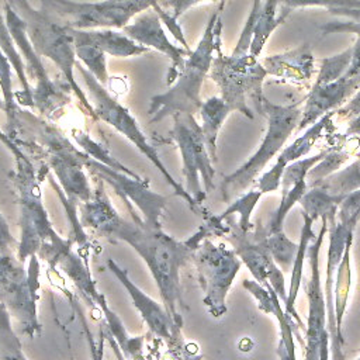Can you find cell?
Returning a JSON list of instances; mask_svg holds the SVG:
<instances>
[{
	"label": "cell",
	"instance_id": "cell-1",
	"mask_svg": "<svg viewBox=\"0 0 360 360\" xmlns=\"http://www.w3.org/2000/svg\"><path fill=\"white\" fill-rule=\"evenodd\" d=\"M79 218L83 228L97 235L128 243L149 269L160 300L174 319L183 326L181 309L186 308L181 294L180 271L190 262L193 252L210 236H224L225 222L215 215H207L205 222L186 240H177L162 228L146 225L142 218L122 217L112 205L101 180H96L93 195L79 205Z\"/></svg>",
	"mask_w": 360,
	"mask_h": 360
},
{
	"label": "cell",
	"instance_id": "cell-2",
	"mask_svg": "<svg viewBox=\"0 0 360 360\" xmlns=\"http://www.w3.org/2000/svg\"><path fill=\"white\" fill-rule=\"evenodd\" d=\"M15 169L13 181L18 194L20 208V239L15 256L21 262H27L37 255L48 262L53 269L58 260L70 249H73V238H62L53 228L52 221L42 201L41 180L42 176L31 162L30 156L17 146L11 150Z\"/></svg>",
	"mask_w": 360,
	"mask_h": 360
},
{
	"label": "cell",
	"instance_id": "cell-3",
	"mask_svg": "<svg viewBox=\"0 0 360 360\" xmlns=\"http://www.w3.org/2000/svg\"><path fill=\"white\" fill-rule=\"evenodd\" d=\"M222 6L224 1L210 17L197 48L191 51L183 69L176 75V82L169 87V90L150 97L148 108L150 122H159L179 112L194 115L200 111L202 104L200 97L201 87L210 73L217 46L221 44Z\"/></svg>",
	"mask_w": 360,
	"mask_h": 360
},
{
	"label": "cell",
	"instance_id": "cell-4",
	"mask_svg": "<svg viewBox=\"0 0 360 360\" xmlns=\"http://www.w3.org/2000/svg\"><path fill=\"white\" fill-rule=\"evenodd\" d=\"M20 128L28 127L45 149L46 166L62 188L65 198L79 207L91 198L94 188L86 176L87 155L52 124L30 111H20Z\"/></svg>",
	"mask_w": 360,
	"mask_h": 360
},
{
	"label": "cell",
	"instance_id": "cell-5",
	"mask_svg": "<svg viewBox=\"0 0 360 360\" xmlns=\"http://www.w3.org/2000/svg\"><path fill=\"white\" fill-rule=\"evenodd\" d=\"M76 68L86 84L89 94H90V101L94 107L97 120L107 122L111 128H114L124 138H127L160 172V174L165 177V180L169 183V186L174 190V194L177 197H180L181 200H184L187 202V205L191 208V211H194L195 214H200L205 218L208 215V214H205V210L202 207H200L195 202V200L188 194L186 187L181 183H179L177 180H174V177L167 172V169L163 165L162 159L159 158L156 149L149 143L148 138L142 132L141 127L138 125V122H136L135 117L131 114V111L127 107H124L117 98H114L107 91L105 86H103L89 70H86V68L80 62H76Z\"/></svg>",
	"mask_w": 360,
	"mask_h": 360
},
{
	"label": "cell",
	"instance_id": "cell-6",
	"mask_svg": "<svg viewBox=\"0 0 360 360\" xmlns=\"http://www.w3.org/2000/svg\"><path fill=\"white\" fill-rule=\"evenodd\" d=\"M208 76L218 86L221 98L232 111H239L249 120H253L250 103L256 112L264 115L263 82L267 72L257 58L250 53L224 55L219 44Z\"/></svg>",
	"mask_w": 360,
	"mask_h": 360
},
{
	"label": "cell",
	"instance_id": "cell-7",
	"mask_svg": "<svg viewBox=\"0 0 360 360\" xmlns=\"http://www.w3.org/2000/svg\"><path fill=\"white\" fill-rule=\"evenodd\" d=\"M39 257L21 262L15 255H0V304L8 311L20 332L30 339L41 335L38 318Z\"/></svg>",
	"mask_w": 360,
	"mask_h": 360
},
{
	"label": "cell",
	"instance_id": "cell-8",
	"mask_svg": "<svg viewBox=\"0 0 360 360\" xmlns=\"http://www.w3.org/2000/svg\"><path fill=\"white\" fill-rule=\"evenodd\" d=\"M300 104L301 101L288 105H277L264 100L263 108L267 117V131L257 150L239 169L224 177L221 193L225 201H229L250 186L264 170L267 163L284 149L285 141L298 128L302 114Z\"/></svg>",
	"mask_w": 360,
	"mask_h": 360
},
{
	"label": "cell",
	"instance_id": "cell-9",
	"mask_svg": "<svg viewBox=\"0 0 360 360\" xmlns=\"http://www.w3.org/2000/svg\"><path fill=\"white\" fill-rule=\"evenodd\" d=\"M159 0H39V10L56 22L77 30H122L136 15L153 8Z\"/></svg>",
	"mask_w": 360,
	"mask_h": 360
},
{
	"label": "cell",
	"instance_id": "cell-10",
	"mask_svg": "<svg viewBox=\"0 0 360 360\" xmlns=\"http://www.w3.org/2000/svg\"><path fill=\"white\" fill-rule=\"evenodd\" d=\"M0 7L3 10L7 28L25 62L28 76H31L35 82L32 87L34 107L42 117L48 120L58 118L66 104H69L72 100V89L69 86L62 87L59 82L51 79L46 68L41 60V55L35 51L27 34L25 21L6 1L0 0Z\"/></svg>",
	"mask_w": 360,
	"mask_h": 360
},
{
	"label": "cell",
	"instance_id": "cell-11",
	"mask_svg": "<svg viewBox=\"0 0 360 360\" xmlns=\"http://www.w3.org/2000/svg\"><path fill=\"white\" fill-rule=\"evenodd\" d=\"M190 262L197 271V280L204 292L202 304L210 315L221 318L226 314V295L240 270L242 262L233 249L224 243L204 239L193 252Z\"/></svg>",
	"mask_w": 360,
	"mask_h": 360
},
{
	"label": "cell",
	"instance_id": "cell-12",
	"mask_svg": "<svg viewBox=\"0 0 360 360\" xmlns=\"http://www.w3.org/2000/svg\"><path fill=\"white\" fill-rule=\"evenodd\" d=\"M170 138L177 145L181 158V173L186 190L202 207L207 194L214 187V162L208 153L201 125L193 114H174Z\"/></svg>",
	"mask_w": 360,
	"mask_h": 360
},
{
	"label": "cell",
	"instance_id": "cell-13",
	"mask_svg": "<svg viewBox=\"0 0 360 360\" xmlns=\"http://www.w3.org/2000/svg\"><path fill=\"white\" fill-rule=\"evenodd\" d=\"M222 221H225L228 228L224 238L232 245L236 256L248 266L255 280L263 287L270 284L284 304L287 300L285 281L281 269L274 262L269 249L266 226L257 219L252 229L243 231L233 215H229Z\"/></svg>",
	"mask_w": 360,
	"mask_h": 360
},
{
	"label": "cell",
	"instance_id": "cell-14",
	"mask_svg": "<svg viewBox=\"0 0 360 360\" xmlns=\"http://www.w3.org/2000/svg\"><path fill=\"white\" fill-rule=\"evenodd\" d=\"M25 25H27V34L35 51L41 56H45L53 62V65L60 70L66 83L70 86L72 93L76 96L84 112L90 118L98 121L90 98L86 96L84 90L77 84L75 79L76 53H75L73 39L68 28L53 21L52 18L45 15L42 11Z\"/></svg>",
	"mask_w": 360,
	"mask_h": 360
},
{
	"label": "cell",
	"instance_id": "cell-15",
	"mask_svg": "<svg viewBox=\"0 0 360 360\" xmlns=\"http://www.w3.org/2000/svg\"><path fill=\"white\" fill-rule=\"evenodd\" d=\"M321 231L308 246L307 257L309 262V280L305 284L308 298V316L304 329V357L305 360H329L330 336L328 330L326 304L321 281L319 253L323 236L328 231V221L322 218Z\"/></svg>",
	"mask_w": 360,
	"mask_h": 360
},
{
	"label": "cell",
	"instance_id": "cell-16",
	"mask_svg": "<svg viewBox=\"0 0 360 360\" xmlns=\"http://www.w3.org/2000/svg\"><path fill=\"white\" fill-rule=\"evenodd\" d=\"M86 170L96 179L108 184L125 204L129 217L153 228H162V214L167 198L149 187V181L120 170H114L91 158L86 160Z\"/></svg>",
	"mask_w": 360,
	"mask_h": 360
},
{
	"label": "cell",
	"instance_id": "cell-17",
	"mask_svg": "<svg viewBox=\"0 0 360 360\" xmlns=\"http://www.w3.org/2000/svg\"><path fill=\"white\" fill-rule=\"evenodd\" d=\"M338 215L329 217L328 221V232H329V246L326 255V280H325V304H326V319H328V330L330 336V352L332 360H345L343 354V335L338 329L335 307H333V290H335V277L338 271V266L342 260L346 243L350 236H353V231L356 224L353 222H342L338 221Z\"/></svg>",
	"mask_w": 360,
	"mask_h": 360
},
{
	"label": "cell",
	"instance_id": "cell-18",
	"mask_svg": "<svg viewBox=\"0 0 360 360\" xmlns=\"http://www.w3.org/2000/svg\"><path fill=\"white\" fill-rule=\"evenodd\" d=\"M122 31L139 45H143L148 49H155L170 59L172 68L169 72L167 83L172 84L173 79H176V75L183 69L186 59L191 53V51L183 46H177L169 39L165 31V25L158 13L150 8L136 15L134 21L122 28Z\"/></svg>",
	"mask_w": 360,
	"mask_h": 360
},
{
	"label": "cell",
	"instance_id": "cell-19",
	"mask_svg": "<svg viewBox=\"0 0 360 360\" xmlns=\"http://www.w3.org/2000/svg\"><path fill=\"white\" fill-rule=\"evenodd\" d=\"M107 267L111 271V274L120 281V284L125 288L128 295L131 297V301L139 315L142 316L143 322L149 328V332L153 333L156 338L162 339L165 343H167L173 335L177 330H183V326L177 325L174 319L170 316L165 305L155 301L152 297H149L145 291H142L129 277L128 271L122 267H120L112 259L107 260Z\"/></svg>",
	"mask_w": 360,
	"mask_h": 360
},
{
	"label": "cell",
	"instance_id": "cell-20",
	"mask_svg": "<svg viewBox=\"0 0 360 360\" xmlns=\"http://www.w3.org/2000/svg\"><path fill=\"white\" fill-rule=\"evenodd\" d=\"M360 87L359 76H343L332 83L312 86L305 97V104L302 108L301 120L298 124V131L308 128L316 122L321 117L336 111L342 107L349 97H352Z\"/></svg>",
	"mask_w": 360,
	"mask_h": 360
},
{
	"label": "cell",
	"instance_id": "cell-21",
	"mask_svg": "<svg viewBox=\"0 0 360 360\" xmlns=\"http://www.w3.org/2000/svg\"><path fill=\"white\" fill-rule=\"evenodd\" d=\"M243 287L256 298L257 305L262 311L273 314L278 322L280 329V343H278V359L280 360H297L295 357V345H294V335L304 346L302 336L300 330L302 329L291 316H288L284 311V307L280 305V298L269 284L263 287L256 280H243ZM304 330V329H302Z\"/></svg>",
	"mask_w": 360,
	"mask_h": 360
},
{
	"label": "cell",
	"instance_id": "cell-22",
	"mask_svg": "<svg viewBox=\"0 0 360 360\" xmlns=\"http://www.w3.org/2000/svg\"><path fill=\"white\" fill-rule=\"evenodd\" d=\"M335 111L333 112H329L323 117H321L316 122H314L312 125H309L305 132L302 135H300L291 145L285 146L280 155L277 156L274 165L266 170L257 180L256 183V188L262 193V194H266V193H271V191H276L280 184H281V177H283V173L285 170V167L291 163V162H295L301 158H304L311 149L312 146L315 145V142L321 138L323 129L330 124V118L333 117Z\"/></svg>",
	"mask_w": 360,
	"mask_h": 360
},
{
	"label": "cell",
	"instance_id": "cell-23",
	"mask_svg": "<svg viewBox=\"0 0 360 360\" xmlns=\"http://www.w3.org/2000/svg\"><path fill=\"white\" fill-rule=\"evenodd\" d=\"M314 53L309 44H302L291 51L269 55L262 65L267 75L290 83H307L315 73Z\"/></svg>",
	"mask_w": 360,
	"mask_h": 360
},
{
	"label": "cell",
	"instance_id": "cell-24",
	"mask_svg": "<svg viewBox=\"0 0 360 360\" xmlns=\"http://www.w3.org/2000/svg\"><path fill=\"white\" fill-rule=\"evenodd\" d=\"M77 31L84 39L98 46L105 55H111L114 58H132L150 51L146 46L135 42L124 31L121 32L120 30L96 28V30H77Z\"/></svg>",
	"mask_w": 360,
	"mask_h": 360
},
{
	"label": "cell",
	"instance_id": "cell-25",
	"mask_svg": "<svg viewBox=\"0 0 360 360\" xmlns=\"http://www.w3.org/2000/svg\"><path fill=\"white\" fill-rule=\"evenodd\" d=\"M302 229H301V238H300V243L295 252V257L292 262V274H291V283H290V288L287 291V300L284 302V311L288 316H291L302 329H305V325L302 323V321L300 319L297 311H295V300L298 295V290L301 287V281H302V270H304V259L307 256V250L309 243L315 239V233L312 231V224L315 222L311 217H308L307 214L302 212Z\"/></svg>",
	"mask_w": 360,
	"mask_h": 360
},
{
	"label": "cell",
	"instance_id": "cell-26",
	"mask_svg": "<svg viewBox=\"0 0 360 360\" xmlns=\"http://www.w3.org/2000/svg\"><path fill=\"white\" fill-rule=\"evenodd\" d=\"M201 131L212 162H217V139L218 134L225 122L226 117L232 112L231 107L221 98V96H212L202 101L200 107Z\"/></svg>",
	"mask_w": 360,
	"mask_h": 360
},
{
	"label": "cell",
	"instance_id": "cell-27",
	"mask_svg": "<svg viewBox=\"0 0 360 360\" xmlns=\"http://www.w3.org/2000/svg\"><path fill=\"white\" fill-rule=\"evenodd\" d=\"M0 48L4 52V55L7 56V59L10 60L13 70L17 75V79L21 84V93L17 94V103L22 104L25 107H34L32 86L28 79V70H27L25 62L20 53V49L15 45V42L7 28L1 7H0Z\"/></svg>",
	"mask_w": 360,
	"mask_h": 360
},
{
	"label": "cell",
	"instance_id": "cell-28",
	"mask_svg": "<svg viewBox=\"0 0 360 360\" xmlns=\"http://www.w3.org/2000/svg\"><path fill=\"white\" fill-rule=\"evenodd\" d=\"M66 28L73 39L76 58L80 60L82 65H84L86 70H89L103 86H105V83L110 79L105 53L98 46L84 39L76 28H70V27H66Z\"/></svg>",
	"mask_w": 360,
	"mask_h": 360
},
{
	"label": "cell",
	"instance_id": "cell-29",
	"mask_svg": "<svg viewBox=\"0 0 360 360\" xmlns=\"http://www.w3.org/2000/svg\"><path fill=\"white\" fill-rule=\"evenodd\" d=\"M309 187H318L340 200L346 194L359 190L360 188V155L347 167L342 170H336L335 173L311 184Z\"/></svg>",
	"mask_w": 360,
	"mask_h": 360
},
{
	"label": "cell",
	"instance_id": "cell-30",
	"mask_svg": "<svg viewBox=\"0 0 360 360\" xmlns=\"http://www.w3.org/2000/svg\"><path fill=\"white\" fill-rule=\"evenodd\" d=\"M13 66L4 52L0 48V91L6 104V132L13 138V135L20 129V107L17 103V93L13 89Z\"/></svg>",
	"mask_w": 360,
	"mask_h": 360
},
{
	"label": "cell",
	"instance_id": "cell-31",
	"mask_svg": "<svg viewBox=\"0 0 360 360\" xmlns=\"http://www.w3.org/2000/svg\"><path fill=\"white\" fill-rule=\"evenodd\" d=\"M280 4V0H266L262 4L259 17H257V22L255 27V32H253V39L250 44V49L249 53L255 58H257L262 51L263 46L266 45L269 37L273 34V31L285 21V17L288 14V11H285L281 17H276L277 13V7Z\"/></svg>",
	"mask_w": 360,
	"mask_h": 360
},
{
	"label": "cell",
	"instance_id": "cell-32",
	"mask_svg": "<svg viewBox=\"0 0 360 360\" xmlns=\"http://www.w3.org/2000/svg\"><path fill=\"white\" fill-rule=\"evenodd\" d=\"M352 243L353 236L349 238L342 260L338 266L336 277H335V290H333V307H335V316L338 329L342 332V322L345 316V311L347 307L349 291L352 284V269H350V253H352Z\"/></svg>",
	"mask_w": 360,
	"mask_h": 360
},
{
	"label": "cell",
	"instance_id": "cell-33",
	"mask_svg": "<svg viewBox=\"0 0 360 360\" xmlns=\"http://www.w3.org/2000/svg\"><path fill=\"white\" fill-rule=\"evenodd\" d=\"M340 201V198H336L318 187H309L300 204L302 207V212L316 221L319 218L328 219L329 217L338 215Z\"/></svg>",
	"mask_w": 360,
	"mask_h": 360
},
{
	"label": "cell",
	"instance_id": "cell-34",
	"mask_svg": "<svg viewBox=\"0 0 360 360\" xmlns=\"http://www.w3.org/2000/svg\"><path fill=\"white\" fill-rule=\"evenodd\" d=\"M72 138L75 139V142L77 143V146L91 159L114 169V170H120L124 172L127 174L139 177L135 172H132L131 169H128L127 166H124L120 160H117L115 158L111 156V153L108 152V149L105 146H103L100 142H97L96 139H93L87 132L80 131V129H73L72 131Z\"/></svg>",
	"mask_w": 360,
	"mask_h": 360
},
{
	"label": "cell",
	"instance_id": "cell-35",
	"mask_svg": "<svg viewBox=\"0 0 360 360\" xmlns=\"http://www.w3.org/2000/svg\"><path fill=\"white\" fill-rule=\"evenodd\" d=\"M0 360H28L8 311L0 304Z\"/></svg>",
	"mask_w": 360,
	"mask_h": 360
},
{
	"label": "cell",
	"instance_id": "cell-36",
	"mask_svg": "<svg viewBox=\"0 0 360 360\" xmlns=\"http://www.w3.org/2000/svg\"><path fill=\"white\" fill-rule=\"evenodd\" d=\"M263 194L255 188V190H250V191H246L243 193L242 195H239L235 201H232L228 208L219 214V215H215L218 221H222L224 218L229 217V215H235V214H239V219H238V224L239 226L243 229V231H249L253 228V224L250 221V217H252V212L256 207V204L259 202L260 197Z\"/></svg>",
	"mask_w": 360,
	"mask_h": 360
},
{
	"label": "cell",
	"instance_id": "cell-37",
	"mask_svg": "<svg viewBox=\"0 0 360 360\" xmlns=\"http://www.w3.org/2000/svg\"><path fill=\"white\" fill-rule=\"evenodd\" d=\"M350 62H352V48H347L338 55L323 58L321 60V66L315 79V86L332 83L343 77L349 69Z\"/></svg>",
	"mask_w": 360,
	"mask_h": 360
},
{
	"label": "cell",
	"instance_id": "cell-38",
	"mask_svg": "<svg viewBox=\"0 0 360 360\" xmlns=\"http://www.w3.org/2000/svg\"><path fill=\"white\" fill-rule=\"evenodd\" d=\"M333 15H340L343 20H333L329 22H325L319 30L323 35L326 34H340V32H349L360 35V8H333L329 10Z\"/></svg>",
	"mask_w": 360,
	"mask_h": 360
},
{
	"label": "cell",
	"instance_id": "cell-39",
	"mask_svg": "<svg viewBox=\"0 0 360 360\" xmlns=\"http://www.w3.org/2000/svg\"><path fill=\"white\" fill-rule=\"evenodd\" d=\"M267 242H269V249L271 252L274 262L278 264L280 269L287 271L290 266H292L298 245L292 243L284 235V232L276 233V235H267Z\"/></svg>",
	"mask_w": 360,
	"mask_h": 360
},
{
	"label": "cell",
	"instance_id": "cell-40",
	"mask_svg": "<svg viewBox=\"0 0 360 360\" xmlns=\"http://www.w3.org/2000/svg\"><path fill=\"white\" fill-rule=\"evenodd\" d=\"M166 346L169 360H202L198 346L193 342H187L183 336V330H177Z\"/></svg>",
	"mask_w": 360,
	"mask_h": 360
},
{
	"label": "cell",
	"instance_id": "cell-41",
	"mask_svg": "<svg viewBox=\"0 0 360 360\" xmlns=\"http://www.w3.org/2000/svg\"><path fill=\"white\" fill-rule=\"evenodd\" d=\"M262 0H252V8H250V13L245 21V25L240 31V35L238 38V42H236V46L233 48L232 53L233 55H245V53H249V49H250V44H252V39H253V32H255V27H256V22H257V17H259V13H260V8H262Z\"/></svg>",
	"mask_w": 360,
	"mask_h": 360
},
{
	"label": "cell",
	"instance_id": "cell-42",
	"mask_svg": "<svg viewBox=\"0 0 360 360\" xmlns=\"http://www.w3.org/2000/svg\"><path fill=\"white\" fill-rule=\"evenodd\" d=\"M288 8L300 7H325L329 10L333 8H360V0H280Z\"/></svg>",
	"mask_w": 360,
	"mask_h": 360
},
{
	"label": "cell",
	"instance_id": "cell-43",
	"mask_svg": "<svg viewBox=\"0 0 360 360\" xmlns=\"http://www.w3.org/2000/svg\"><path fill=\"white\" fill-rule=\"evenodd\" d=\"M212 1H218V0H159V4L165 10H167L176 20H179L190 8L204 3H212Z\"/></svg>",
	"mask_w": 360,
	"mask_h": 360
},
{
	"label": "cell",
	"instance_id": "cell-44",
	"mask_svg": "<svg viewBox=\"0 0 360 360\" xmlns=\"http://www.w3.org/2000/svg\"><path fill=\"white\" fill-rule=\"evenodd\" d=\"M82 323H83V329H84V332H86V338H87V343H89L91 360H103V357H104V343L107 342L104 326L100 328L98 339L96 340V338L91 335V332H90V329H89L86 321H82Z\"/></svg>",
	"mask_w": 360,
	"mask_h": 360
},
{
	"label": "cell",
	"instance_id": "cell-45",
	"mask_svg": "<svg viewBox=\"0 0 360 360\" xmlns=\"http://www.w3.org/2000/svg\"><path fill=\"white\" fill-rule=\"evenodd\" d=\"M18 240L13 236L8 222L0 211V255H14Z\"/></svg>",
	"mask_w": 360,
	"mask_h": 360
},
{
	"label": "cell",
	"instance_id": "cell-46",
	"mask_svg": "<svg viewBox=\"0 0 360 360\" xmlns=\"http://www.w3.org/2000/svg\"><path fill=\"white\" fill-rule=\"evenodd\" d=\"M360 114V87L357 91L350 97L347 103H345L342 107H339L335 111V115H338L342 120H353Z\"/></svg>",
	"mask_w": 360,
	"mask_h": 360
},
{
	"label": "cell",
	"instance_id": "cell-47",
	"mask_svg": "<svg viewBox=\"0 0 360 360\" xmlns=\"http://www.w3.org/2000/svg\"><path fill=\"white\" fill-rule=\"evenodd\" d=\"M3 1H6L25 21V24L34 20L39 14V8L32 7L28 3V0H3Z\"/></svg>",
	"mask_w": 360,
	"mask_h": 360
},
{
	"label": "cell",
	"instance_id": "cell-48",
	"mask_svg": "<svg viewBox=\"0 0 360 360\" xmlns=\"http://www.w3.org/2000/svg\"><path fill=\"white\" fill-rule=\"evenodd\" d=\"M360 75V35L356 39V44L352 46V62L346 72V76H359Z\"/></svg>",
	"mask_w": 360,
	"mask_h": 360
},
{
	"label": "cell",
	"instance_id": "cell-49",
	"mask_svg": "<svg viewBox=\"0 0 360 360\" xmlns=\"http://www.w3.org/2000/svg\"><path fill=\"white\" fill-rule=\"evenodd\" d=\"M353 138L356 141H360V114L349 121V127L343 135V141H350Z\"/></svg>",
	"mask_w": 360,
	"mask_h": 360
},
{
	"label": "cell",
	"instance_id": "cell-50",
	"mask_svg": "<svg viewBox=\"0 0 360 360\" xmlns=\"http://www.w3.org/2000/svg\"><path fill=\"white\" fill-rule=\"evenodd\" d=\"M105 339H107V342H108V345H110V347H111V350H112L115 359H117V360H127L125 356H124V353L121 352V349H120L117 340L110 335V332L107 330V328H105Z\"/></svg>",
	"mask_w": 360,
	"mask_h": 360
},
{
	"label": "cell",
	"instance_id": "cell-51",
	"mask_svg": "<svg viewBox=\"0 0 360 360\" xmlns=\"http://www.w3.org/2000/svg\"><path fill=\"white\" fill-rule=\"evenodd\" d=\"M0 142L11 152L15 146H17V141L14 139V138H11L6 131H3L1 128H0Z\"/></svg>",
	"mask_w": 360,
	"mask_h": 360
},
{
	"label": "cell",
	"instance_id": "cell-52",
	"mask_svg": "<svg viewBox=\"0 0 360 360\" xmlns=\"http://www.w3.org/2000/svg\"><path fill=\"white\" fill-rule=\"evenodd\" d=\"M0 110L6 111V104H4V100H3V96H1V91H0Z\"/></svg>",
	"mask_w": 360,
	"mask_h": 360
},
{
	"label": "cell",
	"instance_id": "cell-53",
	"mask_svg": "<svg viewBox=\"0 0 360 360\" xmlns=\"http://www.w3.org/2000/svg\"><path fill=\"white\" fill-rule=\"evenodd\" d=\"M356 360H360V356H359V357H357V359H356Z\"/></svg>",
	"mask_w": 360,
	"mask_h": 360
}]
</instances>
